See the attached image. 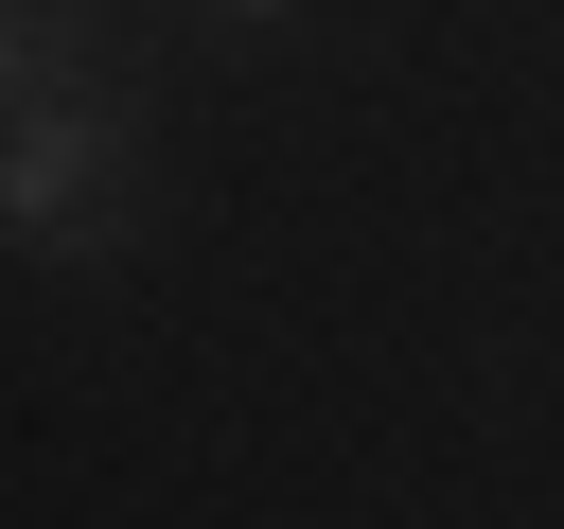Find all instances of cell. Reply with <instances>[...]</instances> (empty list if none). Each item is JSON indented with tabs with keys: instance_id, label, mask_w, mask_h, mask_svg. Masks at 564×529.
<instances>
[{
	"instance_id": "3957f363",
	"label": "cell",
	"mask_w": 564,
	"mask_h": 529,
	"mask_svg": "<svg viewBox=\"0 0 564 529\" xmlns=\"http://www.w3.org/2000/svg\"><path fill=\"white\" fill-rule=\"evenodd\" d=\"M212 18H300V0H212Z\"/></svg>"
},
{
	"instance_id": "7a4b0ae2",
	"label": "cell",
	"mask_w": 564,
	"mask_h": 529,
	"mask_svg": "<svg viewBox=\"0 0 564 529\" xmlns=\"http://www.w3.org/2000/svg\"><path fill=\"white\" fill-rule=\"evenodd\" d=\"M70 71H88V0H0V123L53 106Z\"/></svg>"
},
{
	"instance_id": "6da1fadb",
	"label": "cell",
	"mask_w": 564,
	"mask_h": 529,
	"mask_svg": "<svg viewBox=\"0 0 564 529\" xmlns=\"http://www.w3.org/2000/svg\"><path fill=\"white\" fill-rule=\"evenodd\" d=\"M123 212H141V159H123V123H106V106H70V88H53V106H18V123H0V229H18V247H106Z\"/></svg>"
}]
</instances>
